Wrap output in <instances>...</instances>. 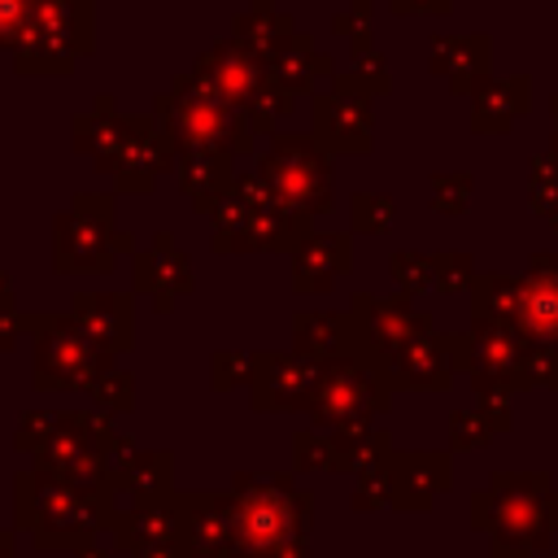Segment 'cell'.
Instances as JSON below:
<instances>
[{"label": "cell", "instance_id": "cell-13", "mask_svg": "<svg viewBox=\"0 0 558 558\" xmlns=\"http://www.w3.org/2000/svg\"><path fill=\"white\" fill-rule=\"evenodd\" d=\"M161 541H183L179 532V506L170 501H140L131 506L122 519H118V545L126 549H148V545H161Z\"/></svg>", "mask_w": 558, "mask_h": 558}, {"label": "cell", "instance_id": "cell-7", "mask_svg": "<svg viewBox=\"0 0 558 558\" xmlns=\"http://www.w3.org/2000/svg\"><path fill=\"white\" fill-rule=\"evenodd\" d=\"M248 379H253V405L257 410H292V405H310L318 362L266 353V357H253Z\"/></svg>", "mask_w": 558, "mask_h": 558}, {"label": "cell", "instance_id": "cell-10", "mask_svg": "<svg viewBox=\"0 0 558 558\" xmlns=\"http://www.w3.org/2000/svg\"><path fill=\"white\" fill-rule=\"evenodd\" d=\"M209 92H218L227 105H248L262 92V65L253 52H244L240 44H218L196 70H192Z\"/></svg>", "mask_w": 558, "mask_h": 558}, {"label": "cell", "instance_id": "cell-14", "mask_svg": "<svg viewBox=\"0 0 558 558\" xmlns=\"http://www.w3.org/2000/svg\"><path fill=\"white\" fill-rule=\"evenodd\" d=\"M388 475H392V501L423 510V501L449 484V462L436 453H405L397 462V471H388Z\"/></svg>", "mask_w": 558, "mask_h": 558}, {"label": "cell", "instance_id": "cell-26", "mask_svg": "<svg viewBox=\"0 0 558 558\" xmlns=\"http://www.w3.org/2000/svg\"><path fill=\"white\" fill-rule=\"evenodd\" d=\"M466 187H471V179H466V174H440V179L432 183V205H440V209L458 214V209L466 205Z\"/></svg>", "mask_w": 558, "mask_h": 558}, {"label": "cell", "instance_id": "cell-3", "mask_svg": "<svg viewBox=\"0 0 558 558\" xmlns=\"http://www.w3.org/2000/svg\"><path fill=\"white\" fill-rule=\"evenodd\" d=\"M92 39V0H35L31 26L17 44V65L22 70H57L65 74Z\"/></svg>", "mask_w": 558, "mask_h": 558}, {"label": "cell", "instance_id": "cell-22", "mask_svg": "<svg viewBox=\"0 0 558 558\" xmlns=\"http://www.w3.org/2000/svg\"><path fill=\"white\" fill-rule=\"evenodd\" d=\"M170 458L161 453H140V458H131V462H122V480L131 484V488H140V497L144 501H157V493H166V484H170Z\"/></svg>", "mask_w": 558, "mask_h": 558}, {"label": "cell", "instance_id": "cell-32", "mask_svg": "<svg viewBox=\"0 0 558 558\" xmlns=\"http://www.w3.org/2000/svg\"><path fill=\"white\" fill-rule=\"evenodd\" d=\"M392 4H397V9H432V4H440V9H445L449 0H392Z\"/></svg>", "mask_w": 558, "mask_h": 558}, {"label": "cell", "instance_id": "cell-21", "mask_svg": "<svg viewBox=\"0 0 558 558\" xmlns=\"http://www.w3.org/2000/svg\"><path fill=\"white\" fill-rule=\"evenodd\" d=\"M527 105V78H510V83H488L480 87V131H501L510 126V118Z\"/></svg>", "mask_w": 558, "mask_h": 558}, {"label": "cell", "instance_id": "cell-18", "mask_svg": "<svg viewBox=\"0 0 558 558\" xmlns=\"http://www.w3.org/2000/svg\"><path fill=\"white\" fill-rule=\"evenodd\" d=\"M344 266H349V240H344V235H314V240L301 244L292 275H296L301 288L318 292V288H327Z\"/></svg>", "mask_w": 558, "mask_h": 558}, {"label": "cell", "instance_id": "cell-1", "mask_svg": "<svg viewBox=\"0 0 558 558\" xmlns=\"http://www.w3.org/2000/svg\"><path fill=\"white\" fill-rule=\"evenodd\" d=\"M231 497V545L240 558H275L305 541L310 506L288 480L240 475Z\"/></svg>", "mask_w": 558, "mask_h": 558}, {"label": "cell", "instance_id": "cell-17", "mask_svg": "<svg viewBox=\"0 0 558 558\" xmlns=\"http://www.w3.org/2000/svg\"><path fill=\"white\" fill-rule=\"evenodd\" d=\"M432 65L458 87V92H471V83L484 78L488 70V39L484 35H458V39H440L436 44V57Z\"/></svg>", "mask_w": 558, "mask_h": 558}, {"label": "cell", "instance_id": "cell-4", "mask_svg": "<svg viewBox=\"0 0 558 558\" xmlns=\"http://www.w3.org/2000/svg\"><path fill=\"white\" fill-rule=\"evenodd\" d=\"M262 187L270 192L275 205L296 209V214H314L331 201V161L327 148L310 144V140H279L270 148V157L257 166Z\"/></svg>", "mask_w": 558, "mask_h": 558}, {"label": "cell", "instance_id": "cell-24", "mask_svg": "<svg viewBox=\"0 0 558 558\" xmlns=\"http://www.w3.org/2000/svg\"><path fill=\"white\" fill-rule=\"evenodd\" d=\"M31 9H35V0H0V48L22 44V35L31 26Z\"/></svg>", "mask_w": 558, "mask_h": 558}, {"label": "cell", "instance_id": "cell-2", "mask_svg": "<svg viewBox=\"0 0 558 558\" xmlns=\"http://www.w3.org/2000/svg\"><path fill=\"white\" fill-rule=\"evenodd\" d=\"M549 484L536 475H514V480H493L488 493L475 497V523L497 532L501 541H519V545H549L545 536L558 527V497L545 506Z\"/></svg>", "mask_w": 558, "mask_h": 558}, {"label": "cell", "instance_id": "cell-5", "mask_svg": "<svg viewBox=\"0 0 558 558\" xmlns=\"http://www.w3.org/2000/svg\"><path fill=\"white\" fill-rule=\"evenodd\" d=\"M388 388L353 357H331L318 362V379H314V397H310V414L327 427H353L366 423L375 410H384Z\"/></svg>", "mask_w": 558, "mask_h": 558}, {"label": "cell", "instance_id": "cell-16", "mask_svg": "<svg viewBox=\"0 0 558 558\" xmlns=\"http://www.w3.org/2000/svg\"><path fill=\"white\" fill-rule=\"evenodd\" d=\"M105 240H109V218L92 222L83 218V205L74 214L61 218V266L74 270V266H96L105 270Z\"/></svg>", "mask_w": 558, "mask_h": 558}, {"label": "cell", "instance_id": "cell-30", "mask_svg": "<svg viewBox=\"0 0 558 558\" xmlns=\"http://www.w3.org/2000/svg\"><path fill=\"white\" fill-rule=\"evenodd\" d=\"M96 397L105 401V405H131V379L126 375H109V388L105 384H96Z\"/></svg>", "mask_w": 558, "mask_h": 558}, {"label": "cell", "instance_id": "cell-20", "mask_svg": "<svg viewBox=\"0 0 558 558\" xmlns=\"http://www.w3.org/2000/svg\"><path fill=\"white\" fill-rule=\"evenodd\" d=\"M179 170H183V187L196 205H209L214 196H227V161L214 148H183L179 153Z\"/></svg>", "mask_w": 558, "mask_h": 558}, {"label": "cell", "instance_id": "cell-25", "mask_svg": "<svg viewBox=\"0 0 558 558\" xmlns=\"http://www.w3.org/2000/svg\"><path fill=\"white\" fill-rule=\"evenodd\" d=\"M388 218H392V201L388 196H357L353 201V222L362 231H388Z\"/></svg>", "mask_w": 558, "mask_h": 558}, {"label": "cell", "instance_id": "cell-6", "mask_svg": "<svg viewBox=\"0 0 558 558\" xmlns=\"http://www.w3.org/2000/svg\"><path fill=\"white\" fill-rule=\"evenodd\" d=\"M100 366V344L78 327V323H65V318H52L44 323L39 331V371H35V384L39 388H83Z\"/></svg>", "mask_w": 558, "mask_h": 558}, {"label": "cell", "instance_id": "cell-8", "mask_svg": "<svg viewBox=\"0 0 558 558\" xmlns=\"http://www.w3.org/2000/svg\"><path fill=\"white\" fill-rule=\"evenodd\" d=\"M353 323H357V331H362L384 357H388L392 349H401V344L427 336V318H423L418 310H410L405 296H397V301L357 296V305H353Z\"/></svg>", "mask_w": 558, "mask_h": 558}, {"label": "cell", "instance_id": "cell-15", "mask_svg": "<svg viewBox=\"0 0 558 558\" xmlns=\"http://www.w3.org/2000/svg\"><path fill=\"white\" fill-rule=\"evenodd\" d=\"M296 327H301V331H296V349H301V357H310V362L344 357V349H349V340H353V331H357L353 314H301Z\"/></svg>", "mask_w": 558, "mask_h": 558}, {"label": "cell", "instance_id": "cell-12", "mask_svg": "<svg viewBox=\"0 0 558 558\" xmlns=\"http://www.w3.org/2000/svg\"><path fill=\"white\" fill-rule=\"evenodd\" d=\"M449 353H453V344H445V340L436 344L432 336H418V340L392 349L384 357V366H388L392 384H401V388H445L449 366H458Z\"/></svg>", "mask_w": 558, "mask_h": 558}, {"label": "cell", "instance_id": "cell-29", "mask_svg": "<svg viewBox=\"0 0 558 558\" xmlns=\"http://www.w3.org/2000/svg\"><path fill=\"white\" fill-rule=\"evenodd\" d=\"M453 445L458 449H466V445H484L488 440V427L480 423V418H466V414H453Z\"/></svg>", "mask_w": 558, "mask_h": 558}, {"label": "cell", "instance_id": "cell-19", "mask_svg": "<svg viewBox=\"0 0 558 558\" xmlns=\"http://www.w3.org/2000/svg\"><path fill=\"white\" fill-rule=\"evenodd\" d=\"M74 323H78L96 344H126L131 314H126V301L100 292V296H78V305H74Z\"/></svg>", "mask_w": 558, "mask_h": 558}, {"label": "cell", "instance_id": "cell-23", "mask_svg": "<svg viewBox=\"0 0 558 558\" xmlns=\"http://www.w3.org/2000/svg\"><path fill=\"white\" fill-rule=\"evenodd\" d=\"M392 275L405 292H418L436 279V257H418V253H397L392 257Z\"/></svg>", "mask_w": 558, "mask_h": 558}, {"label": "cell", "instance_id": "cell-33", "mask_svg": "<svg viewBox=\"0 0 558 558\" xmlns=\"http://www.w3.org/2000/svg\"><path fill=\"white\" fill-rule=\"evenodd\" d=\"M0 558H9V541L4 536H0Z\"/></svg>", "mask_w": 558, "mask_h": 558}, {"label": "cell", "instance_id": "cell-31", "mask_svg": "<svg viewBox=\"0 0 558 558\" xmlns=\"http://www.w3.org/2000/svg\"><path fill=\"white\" fill-rule=\"evenodd\" d=\"M135 558H192V549H187V545H179V541H161V545L140 549Z\"/></svg>", "mask_w": 558, "mask_h": 558}, {"label": "cell", "instance_id": "cell-28", "mask_svg": "<svg viewBox=\"0 0 558 558\" xmlns=\"http://www.w3.org/2000/svg\"><path fill=\"white\" fill-rule=\"evenodd\" d=\"M296 458H301V466H331V462H340L336 458V445L331 440H318V436H305L301 449H296Z\"/></svg>", "mask_w": 558, "mask_h": 558}, {"label": "cell", "instance_id": "cell-27", "mask_svg": "<svg viewBox=\"0 0 558 558\" xmlns=\"http://www.w3.org/2000/svg\"><path fill=\"white\" fill-rule=\"evenodd\" d=\"M436 283L440 288H462V283H471V257H462V253H449V257H436Z\"/></svg>", "mask_w": 558, "mask_h": 558}, {"label": "cell", "instance_id": "cell-11", "mask_svg": "<svg viewBox=\"0 0 558 558\" xmlns=\"http://www.w3.org/2000/svg\"><path fill=\"white\" fill-rule=\"evenodd\" d=\"M314 118H318V135H323L327 148H366L371 144V109H366V96L353 92V87H344V83L331 96H318Z\"/></svg>", "mask_w": 558, "mask_h": 558}, {"label": "cell", "instance_id": "cell-9", "mask_svg": "<svg viewBox=\"0 0 558 558\" xmlns=\"http://www.w3.org/2000/svg\"><path fill=\"white\" fill-rule=\"evenodd\" d=\"M179 532L192 558H222L231 545V497L201 493L179 501Z\"/></svg>", "mask_w": 558, "mask_h": 558}]
</instances>
